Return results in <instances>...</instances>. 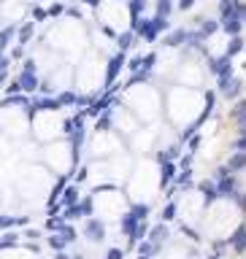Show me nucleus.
<instances>
[{
	"label": "nucleus",
	"instance_id": "obj_1",
	"mask_svg": "<svg viewBox=\"0 0 246 259\" xmlns=\"http://www.w3.org/2000/svg\"><path fill=\"white\" fill-rule=\"evenodd\" d=\"M130 30L141 41L154 43L162 33L168 35L173 27H171V19H162V17H136V19H130Z\"/></svg>",
	"mask_w": 246,
	"mask_h": 259
},
{
	"label": "nucleus",
	"instance_id": "obj_2",
	"mask_svg": "<svg viewBox=\"0 0 246 259\" xmlns=\"http://www.w3.org/2000/svg\"><path fill=\"white\" fill-rule=\"evenodd\" d=\"M122 68H128V54L125 51H114L111 57H106V65H103V89H111V81H116Z\"/></svg>",
	"mask_w": 246,
	"mask_h": 259
},
{
	"label": "nucleus",
	"instance_id": "obj_3",
	"mask_svg": "<svg viewBox=\"0 0 246 259\" xmlns=\"http://www.w3.org/2000/svg\"><path fill=\"white\" fill-rule=\"evenodd\" d=\"M17 81L22 84V89H25V92L41 89V78H38V65H35V60H27V62H25V68H22V73H19Z\"/></svg>",
	"mask_w": 246,
	"mask_h": 259
},
{
	"label": "nucleus",
	"instance_id": "obj_4",
	"mask_svg": "<svg viewBox=\"0 0 246 259\" xmlns=\"http://www.w3.org/2000/svg\"><path fill=\"white\" fill-rule=\"evenodd\" d=\"M209 73H214L222 81V78H230L233 76V60L227 54H211L209 57Z\"/></svg>",
	"mask_w": 246,
	"mask_h": 259
},
{
	"label": "nucleus",
	"instance_id": "obj_5",
	"mask_svg": "<svg viewBox=\"0 0 246 259\" xmlns=\"http://www.w3.org/2000/svg\"><path fill=\"white\" fill-rule=\"evenodd\" d=\"M189 38H192V30H189V27H173L171 33L162 38V46H165V49H179L181 51L189 43Z\"/></svg>",
	"mask_w": 246,
	"mask_h": 259
},
{
	"label": "nucleus",
	"instance_id": "obj_6",
	"mask_svg": "<svg viewBox=\"0 0 246 259\" xmlns=\"http://www.w3.org/2000/svg\"><path fill=\"white\" fill-rule=\"evenodd\" d=\"M84 238L92 240V243H100L103 238H106V219H100V216H90V219H87Z\"/></svg>",
	"mask_w": 246,
	"mask_h": 259
},
{
	"label": "nucleus",
	"instance_id": "obj_7",
	"mask_svg": "<svg viewBox=\"0 0 246 259\" xmlns=\"http://www.w3.org/2000/svg\"><path fill=\"white\" fill-rule=\"evenodd\" d=\"M195 30H197V35H200L203 41H209V38H211L214 33H219V30H222V22H219V17H217V19H211V17H203V19H197Z\"/></svg>",
	"mask_w": 246,
	"mask_h": 259
},
{
	"label": "nucleus",
	"instance_id": "obj_8",
	"mask_svg": "<svg viewBox=\"0 0 246 259\" xmlns=\"http://www.w3.org/2000/svg\"><path fill=\"white\" fill-rule=\"evenodd\" d=\"M17 35H19V22H9L3 27V33H0V49L9 51L11 43H17Z\"/></svg>",
	"mask_w": 246,
	"mask_h": 259
},
{
	"label": "nucleus",
	"instance_id": "obj_9",
	"mask_svg": "<svg viewBox=\"0 0 246 259\" xmlns=\"http://www.w3.org/2000/svg\"><path fill=\"white\" fill-rule=\"evenodd\" d=\"M219 92H222L225 97H230V100H233V97H238V95H241V81H238L235 76H230V78H222V81H219Z\"/></svg>",
	"mask_w": 246,
	"mask_h": 259
},
{
	"label": "nucleus",
	"instance_id": "obj_10",
	"mask_svg": "<svg viewBox=\"0 0 246 259\" xmlns=\"http://www.w3.org/2000/svg\"><path fill=\"white\" fill-rule=\"evenodd\" d=\"M35 25H38V22H33V19L19 22V35H17V43H19V46H27L30 41H33V35H35Z\"/></svg>",
	"mask_w": 246,
	"mask_h": 259
},
{
	"label": "nucleus",
	"instance_id": "obj_11",
	"mask_svg": "<svg viewBox=\"0 0 246 259\" xmlns=\"http://www.w3.org/2000/svg\"><path fill=\"white\" fill-rule=\"evenodd\" d=\"M243 27H246V22H243L241 17H233V19H225V22H222V33L230 35V38L241 35V33H243Z\"/></svg>",
	"mask_w": 246,
	"mask_h": 259
},
{
	"label": "nucleus",
	"instance_id": "obj_12",
	"mask_svg": "<svg viewBox=\"0 0 246 259\" xmlns=\"http://www.w3.org/2000/svg\"><path fill=\"white\" fill-rule=\"evenodd\" d=\"M230 246H233L238 254L246 251V224H238L233 230V235H230Z\"/></svg>",
	"mask_w": 246,
	"mask_h": 259
},
{
	"label": "nucleus",
	"instance_id": "obj_13",
	"mask_svg": "<svg viewBox=\"0 0 246 259\" xmlns=\"http://www.w3.org/2000/svg\"><path fill=\"white\" fill-rule=\"evenodd\" d=\"M136 41H138V35L133 33L130 27H128L125 33H119V38H116V46H119V51H125V54H128V51L133 49V46H136Z\"/></svg>",
	"mask_w": 246,
	"mask_h": 259
},
{
	"label": "nucleus",
	"instance_id": "obj_14",
	"mask_svg": "<svg viewBox=\"0 0 246 259\" xmlns=\"http://www.w3.org/2000/svg\"><path fill=\"white\" fill-rule=\"evenodd\" d=\"M173 11H176V0H154V17L171 19Z\"/></svg>",
	"mask_w": 246,
	"mask_h": 259
},
{
	"label": "nucleus",
	"instance_id": "obj_15",
	"mask_svg": "<svg viewBox=\"0 0 246 259\" xmlns=\"http://www.w3.org/2000/svg\"><path fill=\"white\" fill-rule=\"evenodd\" d=\"M243 49H246V41H243V35H235V38H230V41H227V46H225V54H227L230 60H233L235 54H241Z\"/></svg>",
	"mask_w": 246,
	"mask_h": 259
},
{
	"label": "nucleus",
	"instance_id": "obj_16",
	"mask_svg": "<svg viewBox=\"0 0 246 259\" xmlns=\"http://www.w3.org/2000/svg\"><path fill=\"white\" fill-rule=\"evenodd\" d=\"M30 17H33V22H46L49 19V6H41V3H30Z\"/></svg>",
	"mask_w": 246,
	"mask_h": 259
},
{
	"label": "nucleus",
	"instance_id": "obj_17",
	"mask_svg": "<svg viewBox=\"0 0 246 259\" xmlns=\"http://www.w3.org/2000/svg\"><path fill=\"white\" fill-rule=\"evenodd\" d=\"M227 168L233 170V173H238V170H243V168H246V151H235L233 157H230Z\"/></svg>",
	"mask_w": 246,
	"mask_h": 259
},
{
	"label": "nucleus",
	"instance_id": "obj_18",
	"mask_svg": "<svg viewBox=\"0 0 246 259\" xmlns=\"http://www.w3.org/2000/svg\"><path fill=\"white\" fill-rule=\"evenodd\" d=\"M57 97H60L62 108H65V106H73V103H78V100H81V97H78V92H73V89H62Z\"/></svg>",
	"mask_w": 246,
	"mask_h": 259
},
{
	"label": "nucleus",
	"instance_id": "obj_19",
	"mask_svg": "<svg viewBox=\"0 0 246 259\" xmlns=\"http://www.w3.org/2000/svg\"><path fill=\"white\" fill-rule=\"evenodd\" d=\"M65 11H68V6L62 3V0H52V3H49V19H54V17H62Z\"/></svg>",
	"mask_w": 246,
	"mask_h": 259
},
{
	"label": "nucleus",
	"instance_id": "obj_20",
	"mask_svg": "<svg viewBox=\"0 0 246 259\" xmlns=\"http://www.w3.org/2000/svg\"><path fill=\"white\" fill-rule=\"evenodd\" d=\"M65 17H73L76 22H81V19H84L81 6H78V3H70V6H68V11H65Z\"/></svg>",
	"mask_w": 246,
	"mask_h": 259
},
{
	"label": "nucleus",
	"instance_id": "obj_21",
	"mask_svg": "<svg viewBox=\"0 0 246 259\" xmlns=\"http://www.w3.org/2000/svg\"><path fill=\"white\" fill-rule=\"evenodd\" d=\"M49 243H52L54 248H65V246H68V240L62 238V235H52V238H49Z\"/></svg>",
	"mask_w": 246,
	"mask_h": 259
},
{
	"label": "nucleus",
	"instance_id": "obj_22",
	"mask_svg": "<svg viewBox=\"0 0 246 259\" xmlns=\"http://www.w3.org/2000/svg\"><path fill=\"white\" fill-rule=\"evenodd\" d=\"M195 3L197 0H176V9L179 11H189V9H195Z\"/></svg>",
	"mask_w": 246,
	"mask_h": 259
},
{
	"label": "nucleus",
	"instance_id": "obj_23",
	"mask_svg": "<svg viewBox=\"0 0 246 259\" xmlns=\"http://www.w3.org/2000/svg\"><path fill=\"white\" fill-rule=\"evenodd\" d=\"M78 3L87 6V9H95V11H98L100 6H103V0H78Z\"/></svg>",
	"mask_w": 246,
	"mask_h": 259
},
{
	"label": "nucleus",
	"instance_id": "obj_24",
	"mask_svg": "<svg viewBox=\"0 0 246 259\" xmlns=\"http://www.w3.org/2000/svg\"><path fill=\"white\" fill-rule=\"evenodd\" d=\"M122 254H125L122 248H108L106 251V259H122Z\"/></svg>",
	"mask_w": 246,
	"mask_h": 259
},
{
	"label": "nucleus",
	"instance_id": "obj_25",
	"mask_svg": "<svg viewBox=\"0 0 246 259\" xmlns=\"http://www.w3.org/2000/svg\"><path fill=\"white\" fill-rule=\"evenodd\" d=\"M9 54H11V57H14V60H19V57H22V54H25V46H19V43H17V46H14V49H11Z\"/></svg>",
	"mask_w": 246,
	"mask_h": 259
}]
</instances>
